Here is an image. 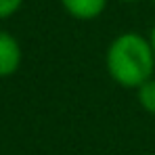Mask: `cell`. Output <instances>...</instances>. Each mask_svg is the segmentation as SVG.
Wrapping results in <instances>:
<instances>
[{
    "instance_id": "6",
    "label": "cell",
    "mask_w": 155,
    "mask_h": 155,
    "mask_svg": "<svg viewBox=\"0 0 155 155\" xmlns=\"http://www.w3.org/2000/svg\"><path fill=\"white\" fill-rule=\"evenodd\" d=\"M149 42H151V46H153V52H155V25L151 27V34H149Z\"/></svg>"
},
{
    "instance_id": "7",
    "label": "cell",
    "mask_w": 155,
    "mask_h": 155,
    "mask_svg": "<svg viewBox=\"0 0 155 155\" xmlns=\"http://www.w3.org/2000/svg\"><path fill=\"white\" fill-rule=\"evenodd\" d=\"M120 2H138V0H120Z\"/></svg>"
},
{
    "instance_id": "1",
    "label": "cell",
    "mask_w": 155,
    "mask_h": 155,
    "mask_svg": "<svg viewBox=\"0 0 155 155\" xmlns=\"http://www.w3.org/2000/svg\"><path fill=\"white\" fill-rule=\"evenodd\" d=\"M105 67L109 78L122 88H138L153 78L155 52L138 31H124L111 40L105 52Z\"/></svg>"
},
{
    "instance_id": "3",
    "label": "cell",
    "mask_w": 155,
    "mask_h": 155,
    "mask_svg": "<svg viewBox=\"0 0 155 155\" xmlns=\"http://www.w3.org/2000/svg\"><path fill=\"white\" fill-rule=\"evenodd\" d=\"M61 6L74 19L92 21L103 15V11L107 8V0H61Z\"/></svg>"
},
{
    "instance_id": "2",
    "label": "cell",
    "mask_w": 155,
    "mask_h": 155,
    "mask_svg": "<svg viewBox=\"0 0 155 155\" xmlns=\"http://www.w3.org/2000/svg\"><path fill=\"white\" fill-rule=\"evenodd\" d=\"M21 44L19 40L11 34L0 29V78H11L17 74V69L21 67Z\"/></svg>"
},
{
    "instance_id": "5",
    "label": "cell",
    "mask_w": 155,
    "mask_h": 155,
    "mask_svg": "<svg viewBox=\"0 0 155 155\" xmlns=\"http://www.w3.org/2000/svg\"><path fill=\"white\" fill-rule=\"evenodd\" d=\"M21 4H23V0H0V19L13 17L21 8Z\"/></svg>"
},
{
    "instance_id": "8",
    "label": "cell",
    "mask_w": 155,
    "mask_h": 155,
    "mask_svg": "<svg viewBox=\"0 0 155 155\" xmlns=\"http://www.w3.org/2000/svg\"><path fill=\"white\" fill-rule=\"evenodd\" d=\"M153 2H155V0H153Z\"/></svg>"
},
{
    "instance_id": "4",
    "label": "cell",
    "mask_w": 155,
    "mask_h": 155,
    "mask_svg": "<svg viewBox=\"0 0 155 155\" xmlns=\"http://www.w3.org/2000/svg\"><path fill=\"white\" fill-rule=\"evenodd\" d=\"M136 99H138V105L147 113L155 115V78L147 80L143 86L136 88Z\"/></svg>"
}]
</instances>
